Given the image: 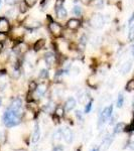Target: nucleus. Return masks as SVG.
I'll list each match as a JSON object with an SVG mask.
<instances>
[{
    "mask_svg": "<svg viewBox=\"0 0 134 151\" xmlns=\"http://www.w3.org/2000/svg\"><path fill=\"white\" fill-rule=\"evenodd\" d=\"M20 115H18L17 113L13 112L10 109H7V111L3 115V123L6 127H13L20 123Z\"/></svg>",
    "mask_w": 134,
    "mask_h": 151,
    "instance_id": "1",
    "label": "nucleus"
},
{
    "mask_svg": "<svg viewBox=\"0 0 134 151\" xmlns=\"http://www.w3.org/2000/svg\"><path fill=\"white\" fill-rule=\"evenodd\" d=\"M90 23L95 28H102L104 26V24H105V19H104V16L102 14L95 13L91 17Z\"/></svg>",
    "mask_w": 134,
    "mask_h": 151,
    "instance_id": "2",
    "label": "nucleus"
},
{
    "mask_svg": "<svg viewBox=\"0 0 134 151\" xmlns=\"http://www.w3.org/2000/svg\"><path fill=\"white\" fill-rule=\"evenodd\" d=\"M112 113H113V107L112 106H108V107H106V108H104V110L102 111L101 115H100V118H99L98 126L100 128H101L102 125H104V123L112 116Z\"/></svg>",
    "mask_w": 134,
    "mask_h": 151,
    "instance_id": "3",
    "label": "nucleus"
},
{
    "mask_svg": "<svg viewBox=\"0 0 134 151\" xmlns=\"http://www.w3.org/2000/svg\"><path fill=\"white\" fill-rule=\"evenodd\" d=\"M48 29L55 37H60L63 35V26L55 21H52L48 23Z\"/></svg>",
    "mask_w": 134,
    "mask_h": 151,
    "instance_id": "4",
    "label": "nucleus"
},
{
    "mask_svg": "<svg viewBox=\"0 0 134 151\" xmlns=\"http://www.w3.org/2000/svg\"><path fill=\"white\" fill-rule=\"evenodd\" d=\"M22 102H21V100L19 98H16L14 99L13 101H12V103L10 104V106H9L8 109H10L13 112H15V113H17L18 115H22Z\"/></svg>",
    "mask_w": 134,
    "mask_h": 151,
    "instance_id": "5",
    "label": "nucleus"
},
{
    "mask_svg": "<svg viewBox=\"0 0 134 151\" xmlns=\"http://www.w3.org/2000/svg\"><path fill=\"white\" fill-rule=\"evenodd\" d=\"M10 31V23L6 17H0V32L8 33Z\"/></svg>",
    "mask_w": 134,
    "mask_h": 151,
    "instance_id": "6",
    "label": "nucleus"
},
{
    "mask_svg": "<svg viewBox=\"0 0 134 151\" xmlns=\"http://www.w3.org/2000/svg\"><path fill=\"white\" fill-rule=\"evenodd\" d=\"M62 136L67 143H71L73 141V132L71 131V129H69L68 127H65L62 129Z\"/></svg>",
    "mask_w": 134,
    "mask_h": 151,
    "instance_id": "7",
    "label": "nucleus"
},
{
    "mask_svg": "<svg viewBox=\"0 0 134 151\" xmlns=\"http://www.w3.org/2000/svg\"><path fill=\"white\" fill-rule=\"evenodd\" d=\"M24 25H25V27H27V28L35 29L40 26V22H38L37 20H35V19H33V18L28 17L25 21H24Z\"/></svg>",
    "mask_w": 134,
    "mask_h": 151,
    "instance_id": "8",
    "label": "nucleus"
},
{
    "mask_svg": "<svg viewBox=\"0 0 134 151\" xmlns=\"http://www.w3.org/2000/svg\"><path fill=\"white\" fill-rule=\"evenodd\" d=\"M67 26L70 30H77L78 28L81 26V21L79 19H76V18H72L68 21L67 23Z\"/></svg>",
    "mask_w": 134,
    "mask_h": 151,
    "instance_id": "9",
    "label": "nucleus"
},
{
    "mask_svg": "<svg viewBox=\"0 0 134 151\" xmlns=\"http://www.w3.org/2000/svg\"><path fill=\"white\" fill-rule=\"evenodd\" d=\"M45 64L48 67H53L55 65V60H57V57L53 55V52H47L45 55Z\"/></svg>",
    "mask_w": 134,
    "mask_h": 151,
    "instance_id": "10",
    "label": "nucleus"
},
{
    "mask_svg": "<svg viewBox=\"0 0 134 151\" xmlns=\"http://www.w3.org/2000/svg\"><path fill=\"white\" fill-rule=\"evenodd\" d=\"M55 13H57L58 18H60V19H65L66 17H67L68 12H67V10H66V8L64 7V5H63V6L55 7Z\"/></svg>",
    "mask_w": 134,
    "mask_h": 151,
    "instance_id": "11",
    "label": "nucleus"
},
{
    "mask_svg": "<svg viewBox=\"0 0 134 151\" xmlns=\"http://www.w3.org/2000/svg\"><path fill=\"white\" fill-rule=\"evenodd\" d=\"M40 126H38L37 123L35 124V129H33V133H32V140L33 143H36L38 140H40Z\"/></svg>",
    "mask_w": 134,
    "mask_h": 151,
    "instance_id": "12",
    "label": "nucleus"
},
{
    "mask_svg": "<svg viewBox=\"0 0 134 151\" xmlns=\"http://www.w3.org/2000/svg\"><path fill=\"white\" fill-rule=\"evenodd\" d=\"M75 107H76V100L74 98L68 99V101L66 102V104H65V110L67 112H70V111H72L73 109H75Z\"/></svg>",
    "mask_w": 134,
    "mask_h": 151,
    "instance_id": "13",
    "label": "nucleus"
},
{
    "mask_svg": "<svg viewBox=\"0 0 134 151\" xmlns=\"http://www.w3.org/2000/svg\"><path fill=\"white\" fill-rule=\"evenodd\" d=\"M19 9L17 8H10L6 12V18L7 19H15L18 15Z\"/></svg>",
    "mask_w": 134,
    "mask_h": 151,
    "instance_id": "14",
    "label": "nucleus"
},
{
    "mask_svg": "<svg viewBox=\"0 0 134 151\" xmlns=\"http://www.w3.org/2000/svg\"><path fill=\"white\" fill-rule=\"evenodd\" d=\"M131 68H132V63H131L130 60H128V62H125L122 65H121V68H120L121 74H123V75L127 74V73H129V70H131Z\"/></svg>",
    "mask_w": 134,
    "mask_h": 151,
    "instance_id": "15",
    "label": "nucleus"
},
{
    "mask_svg": "<svg viewBox=\"0 0 134 151\" xmlns=\"http://www.w3.org/2000/svg\"><path fill=\"white\" fill-rule=\"evenodd\" d=\"M48 90V86L45 84H40L37 85V88H36V95H37L38 97H41L43 96V95L45 94V92H47Z\"/></svg>",
    "mask_w": 134,
    "mask_h": 151,
    "instance_id": "16",
    "label": "nucleus"
},
{
    "mask_svg": "<svg viewBox=\"0 0 134 151\" xmlns=\"http://www.w3.org/2000/svg\"><path fill=\"white\" fill-rule=\"evenodd\" d=\"M45 45V38H40V40H36V42L33 45V48H35V52H38V50H41Z\"/></svg>",
    "mask_w": 134,
    "mask_h": 151,
    "instance_id": "17",
    "label": "nucleus"
},
{
    "mask_svg": "<svg viewBox=\"0 0 134 151\" xmlns=\"http://www.w3.org/2000/svg\"><path fill=\"white\" fill-rule=\"evenodd\" d=\"M102 41H103V38H102L101 36L97 35V36H94V37L92 38L91 45H92V47H98L101 45Z\"/></svg>",
    "mask_w": 134,
    "mask_h": 151,
    "instance_id": "18",
    "label": "nucleus"
},
{
    "mask_svg": "<svg viewBox=\"0 0 134 151\" xmlns=\"http://www.w3.org/2000/svg\"><path fill=\"white\" fill-rule=\"evenodd\" d=\"M112 141H113V137L112 136H107V137L104 138V140H103V143H102V146H103V149L104 150H106L107 148L110 146V144L112 143Z\"/></svg>",
    "mask_w": 134,
    "mask_h": 151,
    "instance_id": "19",
    "label": "nucleus"
},
{
    "mask_svg": "<svg viewBox=\"0 0 134 151\" xmlns=\"http://www.w3.org/2000/svg\"><path fill=\"white\" fill-rule=\"evenodd\" d=\"M125 128H126V125L124 123H118L115 126V128H114V133L117 134V133L122 132V131H125Z\"/></svg>",
    "mask_w": 134,
    "mask_h": 151,
    "instance_id": "20",
    "label": "nucleus"
},
{
    "mask_svg": "<svg viewBox=\"0 0 134 151\" xmlns=\"http://www.w3.org/2000/svg\"><path fill=\"white\" fill-rule=\"evenodd\" d=\"M128 40L130 41L134 40V22L129 24V33H128Z\"/></svg>",
    "mask_w": 134,
    "mask_h": 151,
    "instance_id": "21",
    "label": "nucleus"
},
{
    "mask_svg": "<svg viewBox=\"0 0 134 151\" xmlns=\"http://www.w3.org/2000/svg\"><path fill=\"white\" fill-rule=\"evenodd\" d=\"M55 115H57L58 117H62V116H64L65 110H64V108H63L62 106H58L57 108H55Z\"/></svg>",
    "mask_w": 134,
    "mask_h": 151,
    "instance_id": "22",
    "label": "nucleus"
},
{
    "mask_svg": "<svg viewBox=\"0 0 134 151\" xmlns=\"http://www.w3.org/2000/svg\"><path fill=\"white\" fill-rule=\"evenodd\" d=\"M126 91L128 92H131V91H134V79L130 80L127 84H126V87H125Z\"/></svg>",
    "mask_w": 134,
    "mask_h": 151,
    "instance_id": "23",
    "label": "nucleus"
},
{
    "mask_svg": "<svg viewBox=\"0 0 134 151\" xmlns=\"http://www.w3.org/2000/svg\"><path fill=\"white\" fill-rule=\"evenodd\" d=\"M27 9H28V6L24 1H21L20 3H19V11H20V12L24 13V12L27 11Z\"/></svg>",
    "mask_w": 134,
    "mask_h": 151,
    "instance_id": "24",
    "label": "nucleus"
},
{
    "mask_svg": "<svg viewBox=\"0 0 134 151\" xmlns=\"http://www.w3.org/2000/svg\"><path fill=\"white\" fill-rule=\"evenodd\" d=\"M124 104V96L122 94H119L118 99H117V107L118 108H121Z\"/></svg>",
    "mask_w": 134,
    "mask_h": 151,
    "instance_id": "25",
    "label": "nucleus"
},
{
    "mask_svg": "<svg viewBox=\"0 0 134 151\" xmlns=\"http://www.w3.org/2000/svg\"><path fill=\"white\" fill-rule=\"evenodd\" d=\"M127 145H128V148H130L131 150H134V134H132V135L129 137Z\"/></svg>",
    "mask_w": 134,
    "mask_h": 151,
    "instance_id": "26",
    "label": "nucleus"
},
{
    "mask_svg": "<svg viewBox=\"0 0 134 151\" xmlns=\"http://www.w3.org/2000/svg\"><path fill=\"white\" fill-rule=\"evenodd\" d=\"M53 103H50V104H47L45 107H43V111L45 112V113H50V112L53 111Z\"/></svg>",
    "mask_w": 134,
    "mask_h": 151,
    "instance_id": "27",
    "label": "nucleus"
},
{
    "mask_svg": "<svg viewBox=\"0 0 134 151\" xmlns=\"http://www.w3.org/2000/svg\"><path fill=\"white\" fill-rule=\"evenodd\" d=\"M27 107H28L29 109H30L31 112H35V111H37V109H38L37 105H36L35 103H33L32 101H31V102H29L28 105H27Z\"/></svg>",
    "mask_w": 134,
    "mask_h": 151,
    "instance_id": "28",
    "label": "nucleus"
},
{
    "mask_svg": "<svg viewBox=\"0 0 134 151\" xmlns=\"http://www.w3.org/2000/svg\"><path fill=\"white\" fill-rule=\"evenodd\" d=\"M94 1V5L97 8H102L104 5V0H93Z\"/></svg>",
    "mask_w": 134,
    "mask_h": 151,
    "instance_id": "29",
    "label": "nucleus"
},
{
    "mask_svg": "<svg viewBox=\"0 0 134 151\" xmlns=\"http://www.w3.org/2000/svg\"><path fill=\"white\" fill-rule=\"evenodd\" d=\"M40 79H47V78H48V70H41L40 72Z\"/></svg>",
    "mask_w": 134,
    "mask_h": 151,
    "instance_id": "30",
    "label": "nucleus"
},
{
    "mask_svg": "<svg viewBox=\"0 0 134 151\" xmlns=\"http://www.w3.org/2000/svg\"><path fill=\"white\" fill-rule=\"evenodd\" d=\"M19 77H20V70H19L17 68H15V69L13 70V72H12V78L17 80Z\"/></svg>",
    "mask_w": 134,
    "mask_h": 151,
    "instance_id": "31",
    "label": "nucleus"
},
{
    "mask_svg": "<svg viewBox=\"0 0 134 151\" xmlns=\"http://www.w3.org/2000/svg\"><path fill=\"white\" fill-rule=\"evenodd\" d=\"M73 12H74V14H76V15H81L82 8L80 6H75L74 8H73Z\"/></svg>",
    "mask_w": 134,
    "mask_h": 151,
    "instance_id": "32",
    "label": "nucleus"
},
{
    "mask_svg": "<svg viewBox=\"0 0 134 151\" xmlns=\"http://www.w3.org/2000/svg\"><path fill=\"white\" fill-rule=\"evenodd\" d=\"M36 88H37V85H36V83L35 82H31L30 84H29V91L32 93V92H35V90H36Z\"/></svg>",
    "mask_w": 134,
    "mask_h": 151,
    "instance_id": "33",
    "label": "nucleus"
},
{
    "mask_svg": "<svg viewBox=\"0 0 134 151\" xmlns=\"http://www.w3.org/2000/svg\"><path fill=\"white\" fill-rule=\"evenodd\" d=\"M23 1L25 2L26 4H27V6H28V7H31V6L35 5L37 0H23Z\"/></svg>",
    "mask_w": 134,
    "mask_h": 151,
    "instance_id": "34",
    "label": "nucleus"
},
{
    "mask_svg": "<svg viewBox=\"0 0 134 151\" xmlns=\"http://www.w3.org/2000/svg\"><path fill=\"white\" fill-rule=\"evenodd\" d=\"M61 137H63V136H62V130H58L55 134H53V138H55V139L60 140Z\"/></svg>",
    "mask_w": 134,
    "mask_h": 151,
    "instance_id": "35",
    "label": "nucleus"
},
{
    "mask_svg": "<svg viewBox=\"0 0 134 151\" xmlns=\"http://www.w3.org/2000/svg\"><path fill=\"white\" fill-rule=\"evenodd\" d=\"M86 98H87L86 94H85V93H82V94L79 96V102H80V103H84L85 100H86Z\"/></svg>",
    "mask_w": 134,
    "mask_h": 151,
    "instance_id": "36",
    "label": "nucleus"
},
{
    "mask_svg": "<svg viewBox=\"0 0 134 151\" xmlns=\"http://www.w3.org/2000/svg\"><path fill=\"white\" fill-rule=\"evenodd\" d=\"M134 130V118H133V121H132V124H131L130 126H126L125 128V131H127V132H130V131H133Z\"/></svg>",
    "mask_w": 134,
    "mask_h": 151,
    "instance_id": "37",
    "label": "nucleus"
},
{
    "mask_svg": "<svg viewBox=\"0 0 134 151\" xmlns=\"http://www.w3.org/2000/svg\"><path fill=\"white\" fill-rule=\"evenodd\" d=\"M91 108H92V101L87 104L86 108H85V113H89V112L91 111Z\"/></svg>",
    "mask_w": 134,
    "mask_h": 151,
    "instance_id": "38",
    "label": "nucleus"
},
{
    "mask_svg": "<svg viewBox=\"0 0 134 151\" xmlns=\"http://www.w3.org/2000/svg\"><path fill=\"white\" fill-rule=\"evenodd\" d=\"M86 42H87V36L86 35H82V37L80 38V43L83 45H86Z\"/></svg>",
    "mask_w": 134,
    "mask_h": 151,
    "instance_id": "39",
    "label": "nucleus"
},
{
    "mask_svg": "<svg viewBox=\"0 0 134 151\" xmlns=\"http://www.w3.org/2000/svg\"><path fill=\"white\" fill-rule=\"evenodd\" d=\"M64 150V146L63 145H55V147H53V151H63Z\"/></svg>",
    "mask_w": 134,
    "mask_h": 151,
    "instance_id": "40",
    "label": "nucleus"
},
{
    "mask_svg": "<svg viewBox=\"0 0 134 151\" xmlns=\"http://www.w3.org/2000/svg\"><path fill=\"white\" fill-rule=\"evenodd\" d=\"M6 40V33H1L0 32V42H3Z\"/></svg>",
    "mask_w": 134,
    "mask_h": 151,
    "instance_id": "41",
    "label": "nucleus"
},
{
    "mask_svg": "<svg viewBox=\"0 0 134 151\" xmlns=\"http://www.w3.org/2000/svg\"><path fill=\"white\" fill-rule=\"evenodd\" d=\"M76 116L79 120H83V114L81 111H76Z\"/></svg>",
    "mask_w": 134,
    "mask_h": 151,
    "instance_id": "42",
    "label": "nucleus"
},
{
    "mask_svg": "<svg viewBox=\"0 0 134 151\" xmlns=\"http://www.w3.org/2000/svg\"><path fill=\"white\" fill-rule=\"evenodd\" d=\"M80 1H81L83 4H85V5H88V4L91 3V2L93 1V0H80Z\"/></svg>",
    "mask_w": 134,
    "mask_h": 151,
    "instance_id": "43",
    "label": "nucleus"
},
{
    "mask_svg": "<svg viewBox=\"0 0 134 151\" xmlns=\"http://www.w3.org/2000/svg\"><path fill=\"white\" fill-rule=\"evenodd\" d=\"M16 1H17V0H5L6 3H7V4H10V5H12V4H14Z\"/></svg>",
    "mask_w": 134,
    "mask_h": 151,
    "instance_id": "44",
    "label": "nucleus"
},
{
    "mask_svg": "<svg viewBox=\"0 0 134 151\" xmlns=\"http://www.w3.org/2000/svg\"><path fill=\"white\" fill-rule=\"evenodd\" d=\"M132 22H134V13L132 14V16H131V18L129 19V24L132 23Z\"/></svg>",
    "mask_w": 134,
    "mask_h": 151,
    "instance_id": "45",
    "label": "nucleus"
},
{
    "mask_svg": "<svg viewBox=\"0 0 134 151\" xmlns=\"http://www.w3.org/2000/svg\"><path fill=\"white\" fill-rule=\"evenodd\" d=\"M53 120H55V123H58V117L57 115L53 116Z\"/></svg>",
    "mask_w": 134,
    "mask_h": 151,
    "instance_id": "46",
    "label": "nucleus"
},
{
    "mask_svg": "<svg viewBox=\"0 0 134 151\" xmlns=\"http://www.w3.org/2000/svg\"><path fill=\"white\" fill-rule=\"evenodd\" d=\"M2 50H3V43H2V42H0V55H1Z\"/></svg>",
    "mask_w": 134,
    "mask_h": 151,
    "instance_id": "47",
    "label": "nucleus"
},
{
    "mask_svg": "<svg viewBox=\"0 0 134 151\" xmlns=\"http://www.w3.org/2000/svg\"><path fill=\"white\" fill-rule=\"evenodd\" d=\"M131 53H132V55L134 57V45L131 47Z\"/></svg>",
    "mask_w": 134,
    "mask_h": 151,
    "instance_id": "48",
    "label": "nucleus"
},
{
    "mask_svg": "<svg viewBox=\"0 0 134 151\" xmlns=\"http://www.w3.org/2000/svg\"><path fill=\"white\" fill-rule=\"evenodd\" d=\"M92 151H99V148H94V149L92 150Z\"/></svg>",
    "mask_w": 134,
    "mask_h": 151,
    "instance_id": "49",
    "label": "nucleus"
},
{
    "mask_svg": "<svg viewBox=\"0 0 134 151\" xmlns=\"http://www.w3.org/2000/svg\"><path fill=\"white\" fill-rule=\"evenodd\" d=\"M1 104H2V99H1V97H0V106H1Z\"/></svg>",
    "mask_w": 134,
    "mask_h": 151,
    "instance_id": "50",
    "label": "nucleus"
},
{
    "mask_svg": "<svg viewBox=\"0 0 134 151\" xmlns=\"http://www.w3.org/2000/svg\"><path fill=\"white\" fill-rule=\"evenodd\" d=\"M0 5H1V0H0Z\"/></svg>",
    "mask_w": 134,
    "mask_h": 151,
    "instance_id": "51",
    "label": "nucleus"
},
{
    "mask_svg": "<svg viewBox=\"0 0 134 151\" xmlns=\"http://www.w3.org/2000/svg\"><path fill=\"white\" fill-rule=\"evenodd\" d=\"M77 151H81V150H80V149H78V150H77Z\"/></svg>",
    "mask_w": 134,
    "mask_h": 151,
    "instance_id": "52",
    "label": "nucleus"
},
{
    "mask_svg": "<svg viewBox=\"0 0 134 151\" xmlns=\"http://www.w3.org/2000/svg\"><path fill=\"white\" fill-rule=\"evenodd\" d=\"M133 105H134V100H133Z\"/></svg>",
    "mask_w": 134,
    "mask_h": 151,
    "instance_id": "53",
    "label": "nucleus"
}]
</instances>
